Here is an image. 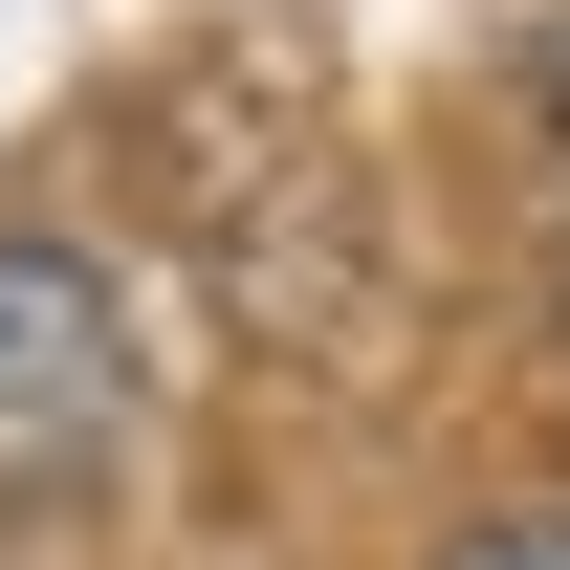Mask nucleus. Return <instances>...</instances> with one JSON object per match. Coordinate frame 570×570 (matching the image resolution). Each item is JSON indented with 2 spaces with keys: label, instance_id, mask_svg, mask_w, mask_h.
Returning <instances> with one entry per match:
<instances>
[{
  "label": "nucleus",
  "instance_id": "nucleus-2",
  "mask_svg": "<svg viewBox=\"0 0 570 570\" xmlns=\"http://www.w3.org/2000/svg\"><path fill=\"white\" fill-rule=\"evenodd\" d=\"M439 570H570V504H483V527H461Z\"/></svg>",
  "mask_w": 570,
  "mask_h": 570
},
{
  "label": "nucleus",
  "instance_id": "nucleus-1",
  "mask_svg": "<svg viewBox=\"0 0 570 570\" xmlns=\"http://www.w3.org/2000/svg\"><path fill=\"white\" fill-rule=\"evenodd\" d=\"M110 439H132V307L88 242H0V504H67L110 483Z\"/></svg>",
  "mask_w": 570,
  "mask_h": 570
},
{
  "label": "nucleus",
  "instance_id": "nucleus-3",
  "mask_svg": "<svg viewBox=\"0 0 570 570\" xmlns=\"http://www.w3.org/2000/svg\"><path fill=\"white\" fill-rule=\"evenodd\" d=\"M527 110H549V154H570V22H527Z\"/></svg>",
  "mask_w": 570,
  "mask_h": 570
}]
</instances>
